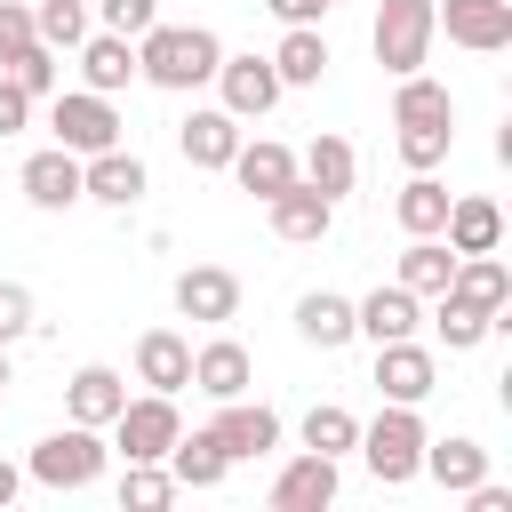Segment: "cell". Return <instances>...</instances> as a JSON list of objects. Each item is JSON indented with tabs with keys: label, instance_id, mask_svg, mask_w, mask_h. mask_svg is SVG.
Listing matches in <instances>:
<instances>
[{
	"label": "cell",
	"instance_id": "cell-28",
	"mask_svg": "<svg viewBox=\"0 0 512 512\" xmlns=\"http://www.w3.org/2000/svg\"><path fill=\"white\" fill-rule=\"evenodd\" d=\"M392 128H456V96L424 72H400V96H392Z\"/></svg>",
	"mask_w": 512,
	"mask_h": 512
},
{
	"label": "cell",
	"instance_id": "cell-25",
	"mask_svg": "<svg viewBox=\"0 0 512 512\" xmlns=\"http://www.w3.org/2000/svg\"><path fill=\"white\" fill-rule=\"evenodd\" d=\"M296 176H304L312 192H328V200H344V192H352V176H360V152H352L344 136H312V144L296 152Z\"/></svg>",
	"mask_w": 512,
	"mask_h": 512
},
{
	"label": "cell",
	"instance_id": "cell-37",
	"mask_svg": "<svg viewBox=\"0 0 512 512\" xmlns=\"http://www.w3.org/2000/svg\"><path fill=\"white\" fill-rule=\"evenodd\" d=\"M0 72H8V80H16V88H24L32 104H40V96H56V48H48V40H32L24 56H8Z\"/></svg>",
	"mask_w": 512,
	"mask_h": 512
},
{
	"label": "cell",
	"instance_id": "cell-18",
	"mask_svg": "<svg viewBox=\"0 0 512 512\" xmlns=\"http://www.w3.org/2000/svg\"><path fill=\"white\" fill-rule=\"evenodd\" d=\"M256 384V360H248V344H232V336H208L200 352H192V392H208V400H240Z\"/></svg>",
	"mask_w": 512,
	"mask_h": 512
},
{
	"label": "cell",
	"instance_id": "cell-12",
	"mask_svg": "<svg viewBox=\"0 0 512 512\" xmlns=\"http://www.w3.org/2000/svg\"><path fill=\"white\" fill-rule=\"evenodd\" d=\"M432 24H440L456 48H472V56L512 48V0H448V8H432Z\"/></svg>",
	"mask_w": 512,
	"mask_h": 512
},
{
	"label": "cell",
	"instance_id": "cell-46",
	"mask_svg": "<svg viewBox=\"0 0 512 512\" xmlns=\"http://www.w3.org/2000/svg\"><path fill=\"white\" fill-rule=\"evenodd\" d=\"M328 8H336V0H320V16H328Z\"/></svg>",
	"mask_w": 512,
	"mask_h": 512
},
{
	"label": "cell",
	"instance_id": "cell-2",
	"mask_svg": "<svg viewBox=\"0 0 512 512\" xmlns=\"http://www.w3.org/2000/svg\"><path fill=\"white\" fill-rule=\"evenodd\" d=\"M424 440H432V432H424V416H416L408 400H384V408H376V424H360V440H352V448H360V464H368L384 488H408V480H416V464H424Z\"/></svg>",
	"mask_w": 512,
	"mask_h": 512
},
{
	"label": "cell",
	"instance_id": "cell-11",
	"mask_svg": "<svg viewBox=\"0 0 512 512\" xmlns=\"http://www.w3.org/2000/svg\"><path fill=\"white\" fill-rule=\"evenodd\" d=\"M144 192H152V176H144V160H136L128 144L80 160V200H96V208H136Z\"/></svg>",
	"mask_w": 512,
	"mask_h": 512
},
{
	"label": "cell",
	"instance_id": "cell-1",
	"mask_svg": "<svg viewBox=\"0 0 512 512\" xmlns=\"http://www.w3.org/2000/svg\"><path fill=\"white\" fill-rule=\"evenodd\" d=\"M216 64H224V40L208 24H152V32H136V80H152L168 96L208 88Z\"/></svg>",
	"mask_w": 512,
	"mask_h": 512
},
{
	"label": "cell",
	"instance_id": "cell-16",
	"mask_svg": "<svg viewBox=\"0 0 512 512\" xmlns=\"http://www.w3.org/2000/svg\"><path fill=\"white\" fill-rule=\"evenodd\" d=\"M416 320H424V296H408L400 280H392V288H368V296L352 304V336H368V344L416 336Z\"/></svg>",
	"mask_w": 512,
	"mask_h": 512
},
{
	"label": "cell",
	"instance_id": "cell-8",
	"mask_svg": "<svg viewBox=\"0 0 512 512\" xmlns=\"http://www.w3.org/2000/svg\"><path fill=\"white\" fill-rule=\"evenodd\" d=\"M264 216H272V232H280L288 248H320V240L336 232V200H328V192H312L304 176H296V184H280V192L264 200Z\"/></svg>",
	"mask_w": 512,
	"mask_h": 512
},
{
	"label": "cell",
	"instance_id": "cell-38",
	"mask_svg": "<svg viewBox=\"0 0 512 512\" xmlns=\"http://www.w3.org/2000/svg\"><path fill=\"white\" fill-rule=\"evenodd\" d=\"M392 144H400V160H408V176H416V168H440V160H448L456 128H400Z\"/></svg>",
	"mask_w": 512,
	"mask_h": 512
},
{
	"label": "cell",
	"instance_id": "cell-42",
	"mask_svg": "<svg viewBox=\"0 0 512 512\" xmlns=\"http://www.w3.org/2000/svg\"><path fill=\"white\" fill-rule=\"evenodd\" d=\"M24 128H32V96L0 72V136H24Z\"/></svg>",
	"mask_w": 512,
	"mask_h": 512
},
{
	"label": "cell",
	"instance_id": "cell-6",
	"mask_svg": "<svg viewBox=\"0 0 512 512\" xmlns=\"http://www.w3.org/2000/svg\"><path fill=\"white\" fill-rule=\"evenodd\" d=\"M48 128H56V144L80 152V160L120 144V112H112V96H96V88H56V96H48Z\"/></svg>",
	"mask_w": 512,
	"mask_h": 512
},
{
	"label": "cell",
	"instance_id": "cell-43",
	"mask_svg": "<svg viewBox=\"0 0 512 512\" xmlns=\"http://www.w3.org/2000/svg\"><path fill=\"white\" fill-rule=\"evenodd\" d=\"M280 24H320V0H264Z\"/></svg>",
	"mask_w": 512,
	"mask_h": 512
},
{
	"label": "cell",
	"instance_id": "cell-23",
	"mask_svg": "<svg viewBox=\"0 0 512 512\" xmlns=\"http://www.w3.org/2000/svg\"><path fill=\"white\" fill-rule=\"evenodd\" d=\"M128 80H136V40H120V32H88V40H80V88L120 96Z\"/></svg>",
	"mask_w": 512,
	"mask_h": 512
},
{
	"label": "cell",
	"instance_id": "cell-36",
	"mask_svg": "<svg viewBox=\"0 0 512 512\" xmlns=\"http://www.w3.org/2000/svg\"><path fill=\"white\" fill-rule=\"evenodd\" d=\"M120 504H128V512H160V504H176V472H160V464H128V472H120Z\"/></svg>",
	"mask_w": 512,
	"mask_h": 512
},
{
	"label": "cell",
	"instance_id": "cell-10",
	"mask_svg": "<svg viewBox=\"0 0 512 512\" xmlns=\"http://www.w3.org/2000/svg\"><path fill=\"white\" fill-rule=\"evenodd\" d=\"M216 440H224V456L232 464H256V456H272L280 448V408H264V400H216V424H208Z\"/></svg>",
	"mask_w": 512,
	"mask_h": 512
},
{
	"label": "cell",
	"instance_id": "cell-24",
	"mask_svg": "<svg viewBox=\"0 0 512 512\" xmlns=\"http://www.w3.org/2000/svg\"><path fill=\"white\" fill-rule=\"evenodd\" d=\"M232 184L240 192H256V200H272L280 184H296V152L288 144H272V136H240V152H232Z\"/></svg>",
	"mask_w": 512,
	"mask_h": 512
},
{
	"label": "cell",
	"instance_id": "cell-9",
	"mask_svg": "<svg viewBox=\"0 0 512 512\" xmlns=\"http://www.w3.org/2000/svg\"><path fill=\"white\" fill-rule=\"evenodd\" d=\"M376 392H384V400L424 408V400L440 392V360H432L416 336H392V344H376Z\"/></svg>",
	"mask_w": 512,
	"mask_h": 512
},
{
	"label": "cell",
	"instance_id": "cell-30",
	"mask_svg": "<svg viewBox=\"0 0 512 512\" xmlns=\"http://www.w3.org/2000/svg\"><path fill=\"white\" fill-rule=\"evenodd\" d=\"M448 288H456L464 304H480V312H504V304H512V272H504V256H496V248H480V256H456Z\"/></svg>",
	"mask_w": 512,
	"mask_h": 512
},
{
	"label": "cell",
	"instance_id": "cell-14",
	"mask_svg": "<svg viewBox=\"0 0 512 512\" xmlns=\"http://www.w3.org/2000/svg\"><path fill=\"white\" fill-rule=\"evenodd\" d=\"M176 312L200 320V328H224V320L240 312V280H232L224 264H184V272H176Z\"/></svg>",
	"mask_w": 512,
	"mask_h": 512
},
{
	"label": "cell",
	"instance_id": "cell-4",
	"mask_svg": "<svg viewBox=\"0 0 512 512\" xmlns=\"http://www.w3.org/2000/svg\"><path fill=\"white\" fill-rule=\"evenodd\" d=\"M104 432H112V448H120L128 464H160V456L176 448V432H184L176 392H136V400H120V416H112Z\"/></svg>",
	"mask_w": 512,
	"mask_h": 512
},
{
	"label": "cell",
	"instance_id": "cell-34",
	"mask_svg": "<svg viewBox=\"0 0 512 512\" xmlns=\"http://www.w3.org/2000/svg\"><path fill=\"white\" fill-rule=\"evenodd\" d=\"M352 440H360V416H352V408L320 400V408L304 416V448H312V456H336V464H344V456H352Z\"/></svg>",
	"mask_w": 512,
	"mask_h": 512
},
{
	"label": "cell",
	"instance_id": "cell-26",
	"mask_svg": "<svg viewBox=\"0 0 512 512\" xmlns=\"http://www.w3.org/2000/svg\"><path fill=\"white\" fill-rule=\"evenodd\" d=\"M296 336L320 344V352H344V344H352V296H336V288L296 296Z\"/></svg>",
	"mask_w": 512,
	"mask_h": 512
},
{
	"label": "cell",
	"instance_id": "cell-32",
	"mask_svg": "<svg viewBox=\"0 0 512 512\" xmlns=\"http://www.w3.org/2000/svg\"><path fill=\"white\" fill-rule=\"evenodd\" d=\"M392 216H400V232H408V240H416V232H440V216H448V184H440L432 168H416V176L400 184Z\"/></svg>",
	"mask_w": 512,
	"mask_h": 512
},
{
	"label": "cell",
	"instance_id": "cell-40",
	"mask_svg": "<svg viewBox=\"0 0 512 512\" xmlns=\"http://www.w3.org/2000/svg\"><path fill=\"white\" fill-rule=\"evenodd\" d=\"M40 32H32V0H0V64L8 56H24Z\"/></svg>",
	"mask_w": 512,
	"mask_h": 512
},
{
	"label": "cell",
	"instance_id": "cell-17",
	"mask_svg": "<svg viewBox=\"0 0 512 512\" xmlns=\"http://www.w3.org/2000/svg\"><path fill=\"white\" fill-rule=\"evenodd\" d=\"M136 384H144V392H184V384H192V336L144 328V336H136Z\"/></svg>",
	"mask_w": 512,
	"mask_h": 512
},
{
	"label": "cell",
	"instance_id": "cell-19",
	"mask_svg": "<svg viewBox=\"0 0 512 512\" xmlns=\"http://www.w3.org/2000/svg\"><path fill=\"white\" fill-rule=\"evenodd\" d=\"M120 400H128V376H120V368H104V360L72 368V384H64V416H72V424H96V432L120 416Z\"/></svg>",
	"mask_w": 512,
	"mask_h": 512
},
{
	"label": "cell",
	"instance_id": "cell-5",
	"mask_svg": "<svg viewBox=\"0 0 512 512\" xmlns=\"http://www.w3.org/2000/svg\"><path fill=\"white\" fill-rule=\"evenodd\" d=\"M104 440H96V424H64V432H48L32 456H24V480H40V488H88V480H104Z\"/></svg>",
	"mask_w": 512,
	"mask_h": 512
},
{
	"label": "cell",
	"instance_id": "cell-45",
	"mask_svg": "<svg viewBox=\"0 0 512 512\" xmlns=\"http://www.w3.org/2000/svg\"><path fill=\"white\" fill-rule=\"evenodd\" d=\"M0 384H8V344H0Z\"/></svg>",
	"mask_w": 512,
	"mask_h": 512
},
{
	"label": "cell",
	"instance_id": "cell-41",
	"mask_svg": "<svg viewBox=\"0 0 512 512\" xmlns=\"http://www.w3.org/2000/svg\"><path fill=\"white\" fill-rule=\"evenodd\" d=\"M32 336V288L24 280H0V344Z\"/></svg>",
	"mask_w": 512,
	"mask_h": 512
},
{
	"label": "cell",
	"instance_id": "cell-27",
	"mask_svg": "<svg viewBox=\"0 0 512 512\" xmlns=\"http://www.w3.org/2000/svg\"><path fill=\"white\" fill-rule=\"evenodd\" d=\"M168 472H176V488H216L224 472H232V456H224V440L200 424V432H176V448L160 456Z\"/></svg>",
	"mask_w": 512,
	"mask_h": 512
},
{
	"label": "cell",
	"instance_id": "cell-31",
	"mask_svg": "<svg viewBox=\"0 0 512 512\" xmlns=\"http://www.w3.org/2000/svg\"><path fill=\"white\" fill-rule=\"evenodd\" d=\"M272 72H280V88H312V80L328 72V40H320V24H288L280 48H272Z\"/></svg>",
	"mask_w": 512,
	"mask_h": 512
},
{
	"label": "cell",
	"instance_id": "cell-35",
	"mask_svg": "<svg viewBox=\"0 0 512 512\" xmlns=\"http://www.w3.org/2000/svg\"><path fill=\"white\" fill-rule=\"evenodd\" d=\"M32 32L48 48H80L88 40V0H32Z\"/></svg>",
	"mask_w": 512,
	"mask_h": 512
},
{
	"label": "cell",
	"instance_id": "cell-33",
	"mask_svg": "<svg viewBox=\"0 0 512 512\" xmlns=\"http://www.w3.org/2000/svg\"><path fill=\"white\" fill-rule=\"evenodd\" d=\"M432 328H440V344H448V352H472L480 336H496V312H480V304H464L456 288H440V312H432Z\"/></svg>",
	"mask_w": 512,
	"mask_h": 512
},
{
	"label": "cell",
	"instance_id": "cell-44",
	"mask_svg": "<svg viewBox=\"0 0 512 512\" xmlns=\"http://www.w3.org/2000/svg\"><path fill=\"white\" fill-rule=\"evenodd\" d=\"M16 496H24V464H8V456H0V512H8Z\"/></svg>",
	"mask_w": 512,
	"mask_h": 512
},
{
	"label": "cell",
	"instance_id": "cell-20",
	"mask_svg": "<svg viewBox=\"0 0 512 512\" xmlns=\"http://www.w3.org/2000/svg\"><path fill=\"white\" fill-rule=\"evenodd\" d=\"M336 504V456H296V464H280V480H272V512H328Z\"/></svg>",
	"mask_w": 512,
	"mask_h": 512
},
{
	"label": "cell",
	"instance_id": "cell-7",
	"mask_svg": "<svg viewBox=\"0 0 512 512\" xmlns=\"http://www.w3.org/2000/svg\"><path fill=\"white\" fill-rule=\"evenodd\" d=\"M280 96H288V88H280L272 56H224V64H216V104H224L232 120H264Z\"/></svg>",
	"mask_w": 512,
	"mask_h": 512
},
{
	"label": "cell",
	"instance_id": "cell-3",
	"mask_svg": "<svg viewBox=\"0 0 512 512\" xmlns=\"http://www.w3.org/2000/svg\"><path fill=\"white\" fill-rule=\"evenodd\" d=\"M432 8H440V0H384V8H376L368 48H376V64H384L392 80H400V72H424V56H432V40H440Z\"/></svg>",
	"mask_w": 512,
	"mask_h": 512
},
{
	"label": "cell",
	"instance_id": "cell-15",
	"mask_svg": "<svg viewBox=\"0 0 512 512\" xmlns=\"http://www.w3.org/2000/svg\"><path fill=\"white\" fill-rule=\"evenodd\" d=\"M440 240L456 256H480V248H504V208L480 200V192H448V216H440Z\"/></svg>",
	"mask_w": 512,
	"mask_h": 512
},
{
	"label": "cell",
	"instance_id": "cell-29",
	"mask_svg": "<svg viewBox=\"0 0 512 512\" xmlns=\"http://www.w3.org/2000/svg\"><path fill=\"white\" fill-rule=\"evenodd\" d=\"M448 272H456V248H448L440 232H416V240L400 248V272H392V280H400L408 296H440Z\"/></svg>",
	"mask_w": 512,
	"mask_h": 512
},
{
	"label": "cell",
	"instance_id": "cell-13",
	"mask_svg": "<svg viewBox=\"0 0 512 512\" xmlns=\"http://www.w3.org/2000/svg\"><path fill=\"white\" fill-rule=\"evenodd\" d=\"M16 184H24V200H32L40 216H56V208H80V152L48 144V152H32V160L16 168Z\"/></svg>",
	"mask_w": 512,
	"mask_h": 512
},
{
	"label": "cell",
	"instance_id": "cell-22",
	"mask_svg": "<svg viewBox=\"0 0 512 512\" xmlns=\"http://www.w3.org/2000/svg\"><path fill=\"white\" fill-rule=\"evenodd\" d=\"M424 480H440L448 496H464V488H480L488 480V448L480 440H464V432H448V440H424V464H416Z\"/></svg>",
	"mask_w": 512,
	"mask_h": 512
},
{
	"label": "cell",
	"instance_id": "cell-39",
	"mask_svg": "<svg viewBox=\"0 0 512 512\" xmlns=\"http://www.w3.org/2000/svg\"><path fill=\"white\" fill-rule=\"evenodd\" d=\"M96 16H104V32L136 40V32H152V24H160V0H96Z\"/></svg>",
	"mask_w": 512,
	"mask_h": 512
},
{
	"label": "cell",
	"instance_id": "cell-21",
	"mask_svg": "<svg viewBox=\"0 0 512 512\" xmlns=\"http://www.w3.org/2000/svg\"><path fill=\"white\" fill-rule=\"evenodd\" d=\"M176 144H184L192 168H232V152H240V120H232L224 104H200V112L176 128Z\"/></svg>",
	"mask_w": 512,
	"mask_h": 512
}]
</instances>
